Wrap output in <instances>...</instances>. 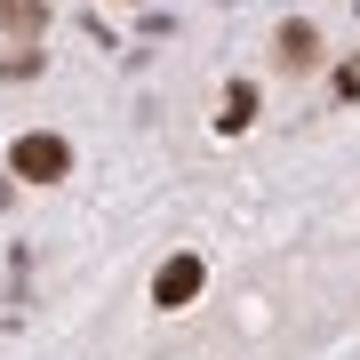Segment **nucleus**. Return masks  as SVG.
<instances>
[{
    "mask_svg": "<svg viewBox=\"0 0 360 360\" xmlns=\"http://www.w3.org/2000/svg\"><path fill=\"white\" fill-rule=\"evenodd\" d=\"M336 96H360V56H352L345 72H336Z\"/></svg>",
    "mask_w": 360,
    "mask_h": 360,
    "instance_id": "obj_6",
    "label": "nucleus"
},
{
    "mask_svg": "<svg viewBox=\"0 0 360 360\" xmlns=\"http://www.w3.org/2000/svg\"><path fill=\"white\" fill-rule=\"evenodd\" d=\"M272 65H281V72H312V65H321V32L288 16V25L272 32Z\"/></svg>",
    "mask_w": 360,
    "mask_h": 360,
    "instance_id": "obj_2",
    "label": "nucleus"
},
{
    "mask_svg": "<svg viewBox=\"0 0 360 360\" xmlns=\"http://www.w3.org/2000/svg\"><path fill=\"white\" fill-rule=\"evenodd\" d=\"M193 296H200V257H168V264L153 272V304L176 312V304H193Z\"/></svg>",
    "mask_w": 360,
    "mask_h": 360,
    "instance_id": "obj_3",
    "label": "nucleus"
},
{
    "mask_svg": "<svg viewBox=\"0 0 360 360\" xmlns=\"http://www.w3.org/2000/svg\"><path fill=\"white\" fill-rule=\"evenodd\" d=\"M8 168H16L25 184H56V176L72 168V144H65V136H49V129H32V136H16V144H8Z\"/></svg>",
    "mask_w": 360,
    "mask_h": 360,
    "instance_id": "obj_1",
    "label": "nucleus"
},
{
    "mask_svg": "<svg viewBox=\"0 0 360 360\" xmlns=\"http://www.w3.org/2000/svg\"><path fill=\"white\" fill-rule=\"evenodd\" d=\"M0 25L25 32V40H40V25H49V0H0Z\"/></svg>",
    "mask_w": 360,
    "mask_h": 360,
    "instance_id": "obj_5",
    "label": "nucleus"
},
{
    "mask_svg": "<svg viewBox=\"0 0 360 360\" xmlns=\"http://www.w3.org/2000/svg\"><path fill=\"white\" fill-rule=\"evenodd\" d=\"M248 120H257V80H232V89H224V112H217V129H224V136H240Z\"/></svg>",
    "mask_w": 360,
    "mask_h": 360,
    "instance_id": "obj_4",
    "label": "nucleus"
}]
</instances>
